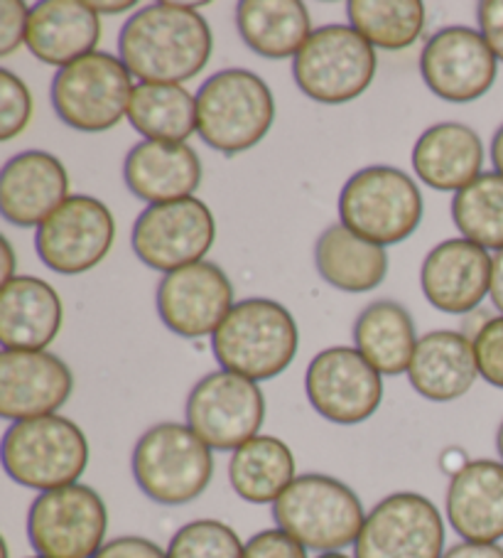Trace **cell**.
Wrapping results in <instances>:
<instances>
[{
  "mask_svg": "<svg viewBox=\"0 0 503 558\" xmlns=\"http://www.w3.org/2000/svg\"><path fill=\"white\" fill-rule=\"evenodd\" d=\"M199 5L150 3L133 13L119 35V57L143 84H185L205 70L214 35Z\"/></svg>",
  "mask_w": 503,
  "mask_h": 558,
  "instance_id": "obj_1",
  "label": "cell"
},
{
  "mask_svg": "<svg viewBox=\"0 0 503 558\" xmlns=\"http://www.w3.org/2000/svg\"><path fill=\"white\" fill-rule=\"evenodd\" d=\"M297 348L299 330L293 313L270 298L238 301L211 335L219 367L254 381L280 377L295 362Z\"/></svg>",
  "mask_w": 503,
  "mask_h": 558,
  "instance_id": "obj_2",
  "label": "cell"
},
{
  "mask_svg": "<svg viewBox=\"0 0 503 558\" xmlns=\"http://www.w3.org/2000/svg\"><path fill=\"white\" fill-rule=\"evenodd\" d=\"M131 470L150 502L182 507L207 493L214 477V450L187 423L162 421L135 442Z\"/></svg>",
  "mask_w": 503,
  "mask_h": 558,
  "instance_id": "obj_3",
  "label": "cell"
},
{
  "mask_svg": "<svg viewBox=\"0 0 503 558\" xmlns=\"http://www.w3.org/2000/svg\"><path fill=\"white\" fill-rule=\"evenodd\" d=\"M0 453L5 475L35 493L79 483L89 468L86 433L62 413L11 423Z\"/></svg>",
  "mask_w": 503,
  "mask_h": 558,
  "instance_id": "obj_4",
  "label": "cell"
},
{
  "mask_svg": "<svg viewBox=\"0 0 503 558\" xmlns=\"http://www.w3.org/2000/svg\"><path fill=\"white\" fill-rule=\"evenodd\" d=\"M275 526L307 551L327 554L354 546L366 522L361 497L332 475H297L273 505Z\"/></svg>",
  "mask_w": 503,
  "mask_h": 558,
  "instance_id": "obj_5",
  "label": "cell"
},
{
  "mask_svg": "<svg viewBox=\"0 0 503 558\" xmlns=\"http://www.w3.org/2000/svg\"><path fill=\"white\" fill-rule=\"evenodd\" d=\"M275 99L256 72L221 70L197 92V133L221 156H238L268 136Z\"/></svg>",
  "mask_w": 503,
  "mask_h": 558,
  "instance_id": "obj_6",
  "label": "cell"
},
{
  "mask_svg": "<svg viewBox=\"0 0 503 558\" xmlns=\"http://www.w3.org/2000/svg\"><path fill=\"white\" fill-rule=\"evenodd\" d=\"M340 219V225L373 244H401L420 227L422 192L418 182L398 168H361L344 182Z\"/></svg>",
  "mask_w": 503,
  "mask_h": 558,
  "instance_id": "obj_7",
  "label": "cell"
},
{
  "mask_svg": "<svg viewBox=\"0 0 503 558\" xmlns=\"http://www.w3.org/2000/svg\"><path fill=\"white\" fill-rule=\"evenodd\" d=\"M133 89V74L121 57L96 50L54 74L50 99L64 126L103 133L128 119Z\"/></svg>",
  "mask_w": 503,
  "mask_h": 558,
  "instance_id": "obj_8",
  "label": "cell"
},
{
  "mask_svg": "<svg viewBox=\"0 0 503 558\" xmlns=\"http://www.w3.org/2000/svg\"><path fill=\"white\" fill-rule=\"evenodd\" d=\"M379 54L352 25H324L309 35L293 60V80L317 104H349L369 89Z\"/></svg>",
  "mask_w": 503,
  "mask_h": 558,
  "instance_id": "obj_9",
  "label": "cell"
},
{
  "mask_svg": "<svg viewBox=\"0 0 503 558\" xmlns=\"http://www.w3.org/2000/svg\"><path fill=\"white\" fill-rule=\"evenodd\" d=\"M109 534V509L94 487L40 493L27 509V542L45 558H94Z\"/></svg>",
  "mask_w": 503,
  "mask_h": 558,
  "instance_id": "obj_10",
  "label": "cell"
},
{
  "mask_svg": "<svg viewBox=\"0 0 503 558\" xmlns=\"http://www.w3.org/2000/svg\"><path fill=\"white\" fill-rule=\"evenodd\" d=\"M185 418L211 450L234 453L244 442L260 436L266 421V397L258 381L219 369L192 387Z\"/></svg>",
  "mask_w": 503,
  "mask_h": 558,
  "instance_id": "obj_11",
  "label": "cell"
},
{
  "mask_svg": "<svg viewBox=\"0 0 503 558\" xmlns=\"http://www.w3.org/2000/svg\"><path fill=\"white\" fill-rule=\"evenodd\" d=\"M217 242V219L199 197L148 205L133 225L135 256L152 271L172 274L205 262Z\"/></svg>",
  "mask_w": 503,
  "mask_h": 558,
  "instance_id": "obj_12",
  "label": "cell"
},
{
  "mask_svg": "<svg viewBox=\"0 0 503 558\" xmlns=\"http://www.w3.org/2000/svg\"><path fill=\"white\" fill-rule=\"evenodd\" d=\"M444 519L438 505L420 493H393L366 512L354 558H442Z\"/></svg>",
  "mask_w": 503,
  "mask_h": 558,
  "instance_id": "obj_13",
  "label": "cell"
},
{
  "mask_svg": "<svg viewBox=\"0 0 503 558\" xmlns=\"http://www.w3.org/2000/svg\"><path fill=\"white\" fill-rule=\"evenodd\" d=\"M115 219L101 199L70 195L35 232V248L45 268L62 276H79L109 256Z\"/></svg>",
  "mask_w": 503,
  "mask_h": 558,
  "instance_id": "obj_14",
  "label": "cell"
},
{
  "mask_svg": "<svg viewBox=\"0 0 503 558\" xmlns=\"http://www.w3.org/2000/svg\"><path fill=\"white\" fill-rule=\"evenodd\" d=\"M305 393L312 409L336 426H359L379 411L383 379L356 348H327L305 372Z\"/></svg>",
  "mask_w": 503,
  "mask_h": 558,
  "instance_id": "obj_15",
  "label": "cell"
},
{
  "mask_svg": "<svg viewBox=\"0 0 503 558\" xmlns=\"http://www.w3.org/2000/svg\"><path fill=\"white\" fill-rule=\"evenodd\" d=\"M420 74L434 96L450 104H469L491 92L499 60L479 31L452 25L425 43Z\"/></svg>",
  "mask_w": 503,
  "mask_h": 558,
  "instance_id": "obj_16",
  "label": "cell"
},
{
  "mask_svg": "<svg viewBox=\"0 0 503 558\" xmlns=\"http://www.w3.org/2000/svg\"><path fill=\"white\" fill-rule=\"evenodd\" d=\"M162 325L180 338L197 340L214 335L234 307V286L224 268L199 262L164 274L155 293Z\"/></svg>",
  "mask_w": 503,
  "mask_h": 558,
  "instance_id": "obj_17",
  "label": "cell"
},
{
  "mask_svg": "<svg viewBox=\"0 0 503 558\" xmlns=\"http://www.w3.org/2000/svg\"><path fill=\"white\" fill-rule=\"evenodd\" d=\"M74 374L47 350L0 352V416L27 421L52 416L70 401Z\"/></svg>",
  "mask_w": 503,
  "mask_h": 558,
  "instance_id": "obj_18",
  "label": "cell"
},
{
  "mask_svg": "<svg viewBox=\"0 0 503 558\" xmlns=\"http://www.w3.org/2000/svg\"><path fill=\"white\" fill-rule=\"evenodd\" d=\"M493 258L469 239H447L425 256L420 288L432 307L447 315H467L491 291Z\"/></svg>",
  "mask_w": 503,
  "mask_h": 558,
  "instance_id": "obj_19",
  "label": "cell"
},
{
  "mask_svg": "<svg viewBox=\"0 0 503 558\" xmlns=\"http://www.w3.org/2000/svg\"><path fill=\"white\" fill-rule=\"evenodd\" d=\"M70 197V172L47 150H23L0 172V211L13 227H40Z\"/></svg>",
  "mask_w": 503,
  "mask_h": 558,
  "instance_id": "obj_20",
  "label": "cell"
},
{
  "mask_svg": "<svg viewBox=\"0 0 503 558\" xmlns=\"http://www.w3.org/2000/svg\"><path fill=\"white\" fill-rule=\"evenodd\" d=\"M444 517L462 542L499 544L503 538V463L479 458L450 477Z\"/></svg>",
  "mask_w": 503,
  "mask_h": 558,
  "instance_id": "obj_21",
  "label": "cell"
},
{
  "mask_svg": "<svg viewBox=\"0 0 503 558\" xmlns=\"http://www.w3.org/2000/svg\"><path fill=\"white\" fill-rule=\"evenodd\" d=\"M101 15L84 0H42L30 8L25 45L35 60L66 66L96 52L101 43Z\"/></svg>",
  "mask_w": 503,
  "mask_h": 558,
  "instance_id": "obj_22",
  "label": "cell"
},
{
  "mask_svg": "<svg viewBox=\"0 0 503 558\" xmlns=\"http://www.w3.org/2000/svg\"><path fill=\"white\" fill-rule=\"evenodd\" d=\"M201 175V160L187 143L143 141L128 150L123 162L125 187L148 205L195 197Z\"/></svg>",
  "mask_w": 503,
  "mask_h": 558,
  "instance_id": "obj_23",
  "label": "cell"
},
{
  "mask_svg": "<svg viewBox=\"0 0 503 558\" xmlns=\"http://www.w3.org/2000/svg\"><path fill=\"white\" fill-rule=\"evenodd\" d=\"M64 323L60 293L37 276H15L0 288V344L3 350H45Z\"/></svg>",
  "mask_w": 503,
  "mask_h": 558,
  "instance_id": "obj_24",
  "label": "cell"
},
{
  "mask_svg": "<svg viewBox=\"0 0 503 558\" xmlns=\"http://www.w3.org/2000/svg\"><path fill=\"white\" fill-rule=\"evenodd\" d=\"M477 379V352L467 335L434 330L418 340L408 367V381L422 399L434 403L457 401L467 397Z\"/></svg>",
  "mask_w": 503,
  "mask_h": 558,
  "instance_id": "obj_25",
  "label": "cell"
},
{
  "mask_svg": "<svg viewBox=\"0 0 503 558\" xmlns=\"http://www.w3.org/2000/svg\"><path fill=\"white\" fill-rule=\"evenodd\" d=\"M481 166L483 143L479 133L457 121L428 129L413 148L415 175L438 192L457 195L481 175Z\"/></svg>",
  "mask_w": 503,
  "mask_h": 558,
  "instance_id": "obj_26",
  "label": "cell"
},
{
  "mask_svg": "<svg viewBox=\"0 0 503 558\" xmlns=\"http://www.w3.org/2000/svg\"><path fill=\"white\" fill-rule=\"evenodd\" d=\"M315 266L336 291L369 293L389 274V254L385 246L354 234L344 225H332L317 239Z\"/></svg>",
  "mask_w": 503,
  "mask_h": 558,
  "instance_id": "obj_27",
  "label": "cell"
},
{
  "mask_svg": "<svg viewBox=\"0 0 503 558\" xmlns=\"http://www.w3.org/2000/svg\"><path fill=\"white\" fill-rule=\"evenodd\" d=\"M354 344L381 377L408 374L418 332L408 307L395 301L366 305L354 323Z\"/></svg>",
  "mask_w": 503,
  "mask_h": 558,
  "instance_id": "obj_28",
  "label": "cell"
},
{
  "mask_svg": "<svg viewBox=\"0 0 503 558\" xmlns=\"http://www.w3.org/2000/svg\"><path fill=\"white\" fill-rule=\"evenodd\" d=\"M236 27L241 40L268 60H295L315 33L307 5L299 0H241Z\"/></svg>",
  "mask_w": 503,
  "mask_h": 558,
  "instance_id": "obj_29",
  "label": "cell"
},
{
  "mask_svg": "<svg viewBox=\"0 0 503 558\" xmlns=\"http://www.w3.org/2000/svg\"><path fill=\"white\" fill-rule=\"evenodd\" d=\"M295 453L283 438L260 436L236 448L229 460V483L248 505H275L295 483Z\"/></svg>",
  "mask_w": 503,
  "mask_h": 558,
  "instance_id": "obj_30",
  "label": "cell"
},
{
  "mask_svg": "<svg viewBox=\"0 0 503 558\" xmlns=\"http://www.w3.org/2000/svg\"><path fill=\"white\" fill-rule=\"evenodd\" d=\"M128 121L145 141L187 143L197 133V96L182 84L138 82L131 96Z\"/></svg>",
  "mask_w": 503,
  "mask_h": 558,
  "instance_id": "obj_31",
  "label": "cell"
},
{
  "mask_svg": "<svg viewBox=\"0 0 503 558\" xmlns=\"http://www.w3.org/2000/svg\"><path fill=\"white\" fill-rule=\"evenodd\" d=\"M349 25L376 50L398 52L418 43L425 27L420 0H349Z\"/></svg>",
  "mask_w": 503,
  "mask_h": 558,
  "instance_id": "obj_32",
  "label": "cell"
},
{
  "mask_svg": "<svg viewBox=\"0 0 503 558\" xmlns=\"http://www.w3.org/2000/svg\"><path fill=\"white\" fill-rule=\"evenodd\" d=\"M452 221L459 234L481 248H503V175H481L452 199Z\"/></svg>",
  "mask_w": 503,
  "mask_h": 558,
  "instance_id": "obj_33",
  "label": "cell"
},
{
  "mask_svg": "<svg viewBox=\"0 0 503 558\" xmlns=\"http://www.w3.org/2000/svg\"><path fill=\"white\" fill-rule=\"evenodd\" d=\"M244 542L234 526L219 519H195L172 534L168 558H244Z\"/></svg>",
  "mask_w": 503,
  "mask_h": 558,
  "instance_id": "obj_34",
  "label": "cell"
},
{
  "mask_svg": "<svg viewBox=\"0 0 503 558\" xmlns=\"http://www.w3.org/2000/svg\"><path fill=\"white\" fill-rule=\"evenodd\" d=\"M33 119V94L21 76L0 70V141L21 136Z\"/></svg>",
  "mask_w": 503,
  "mask_h": 558,
  "instance_id": "obj_35",
  "label": "cell"
},
{
  "mask_svg": "<svg viewBox=\"0 0 503 558\" xmlns=\"http://www.w3.org/2000/svg\"><path fill=\"white\" fill-rule=\"evenodd\" d=\"M474 352H477L479 377L491 387L503 389V315L481 325L474 338Z\"/></svg>",
  "mask_w": 503,
  "mask_h": 558,
  "instance_id": "obj_36",
  "label": "cell"
},
{
  "mask_svg": "<svg viewBox=\"0 0 503 558\" xmlns=\"http://www.w3.org/2000/svg\"><path fill=\"white\" fill-rule=\"evenodd\" d=\"M244 558H309L307 548L285 534L283 529H263L244 546Z\"/></svg>",
  "mask_w": 503,
  "mask_h": 558,
  "instance_id": "obj_37",
  "label": "cell"
},
{
  "mask_svg": "<svg viewBox=\"0 0 503 558\" xmlns=\"http://www.w3.org/2000/svg\"><path fill=\"white\" fill-rule=\"evenodd\" d=\"M30 8L21 0L0 3V57H11L17 47L25 45Z\"/></svg>",
  "mask_w": 503,
  "mask_h": 558,
  "instance_id": "obj_38",
  "label": "cell"
},
{
  "mask_svg": "<svg viewBox=\"0 0 503 558\" xmlns=\"http://www.w3.org/2000/svg\"><path fill=\"white\" fill-rule=\"evenodd\" d=\"M94 558H168V551L155 544L152 538L125 534L109 538Z\"/></svg>",
  "mask_w": 503,
  "mask_h": 558,
  "instance_id": "obj_39",
  "label": "cell"
},
{
  "mask_svg": "<svg viewBox=\"0 0 503 558\" xmlns=\"http://www.w3.org/2000/svg\"><path fill=\"white\" fill-rule=\"evenodd\" d=\"M477 23L491 52L503 62V0H481L477 5Z\"/></svg>",
  "mask_w": 503,
  "mask_h": 558,
  "instance_id": "obj_40",
  "label": "cell"
},
{
  "mask_svg": "<svg viewBox=\"0 0 503 558\" xmlns=\"http://www.w3.org/2000/svg\"><path fill=\"white\" fill-rule=\"evenodd\" d=\"M442 558H503L501 544H474V542H459L444 551Z\"/></svg>",
  "mask_w": 503,
  "mask_h": 558,
  "instance_id": "obj_41",
  "label": "cell"
},
{
  "mask_svg": "<svg viewBox=\"0 0 503 558\" xmlns=\"http://www.w3.org/2000/svg\"><path fill=\"white\" fill-rule=\"evenodd\" d=\"M471 463V458L464 453L462 448H457V446H450V448H444L442 453H440V470L444 475H450V477H454V475H459L464 468H467Z\"/></svg>",
  "mask_w": 503,
  "mask_h": 558,
  "instance_id": "obj_42",
  "label": "cell"
},
{
  "mask_svg": "<svg viewBox=\"0 0 503 558\" xmlns=\"http://www.w3.org/2000/svg\"><path fill=\"white\" fill-rule=\"evenodd\" d=\"M491 303L503 315V248L493 256V271H491Z\"/></svg>",
  "mask_w": 503,
  "mask_h": 558,
  "instance_id": "obj_43",
  "label": "cell"
},
{
  "mask_svg": "<svg viewBox=\"0 0 503 558\" xmlns=\"http://www.w3.org/2000/svg\"><path fill=\"white\" fill-rule=\"evenodd\" d=\"M91 8L99 15H119L138 8V3H135V0H123V3H103V0H99V3H91Z\"/></svg>",
  "mask_w": 503,
  "mask_h": 558,
  "instance_id": "obj_44",
  "label": "cell"
},
{
  "mask_svg": "<svg viewBox=\"0 0 503 558\" xmlns=\"http://www.w3.org/2000/svg\"><path fill=\"white\" fill-rule=\"evenodd\" d=\"M491 162H493V170H496L499 175H503V123L491 138Z\"/></svg>",
  "mask_w": 503,
  "mask_h": 558,
  "instance_id": "obj_45",
  "label": "cell"
},
{
  "mask_svg": "<svg viewBox=\"0 0 503 558\" xmlns=\"http://www.w3.org/2000/svg\"><path fill=\"white\" fill-rule=\"evenodd\" d=\"M3 256H5V264L0 276H3V283H8L15 278V248L11 244V239H3Z\"/></svg>",
  "mask_w": 503,
  "mask_h": 558,
  "instance_id": "obj_46",
  "label": "cell"
},
{
  "mask_svg": "<svg viewBox=\"0 0 503 558\" xmlns=\"http://www.w3.org/2000/svg\"><path fill=\"white\" fill-rule=\"evenodd\" d=\"M496 450H499V458L503 463V421L499 423V430H496Z\"/></svg>",
  "mask_w": 503,
  "mask_h": 558,
  "instance_id": "obj_47",
  "label": "cell"
},
{
  "mask_svg": "<svg viewBox=\"0 0 503 558\" xmlns=\"http://www.w3.org/2000/svg\"><path fill=\"white\" fill-rule=\"evenodd\" d=\"M315 558H354V556H346L344 551H327V554H317Z\"/></svg>",
  "mask_w": 503,
  "mask_h": 558,
  "instance_id": "obj_48",
  "label": "cell"
},
{
  "mask_svg": "<svg viewBox=\"0 0 503 558\" xmlns=\"http://www.w3.org/2000/svg\"><path fill=\"white\" fill-rule=\"evenodd\" d=\"M30 558H45V556H37V554H35V556H30Z\"/></svg>",
  "mask_w": 503,
  "mask_h": 558,
  "instance_id": "obj_49",
  "label": "cell"
}]
</instances>
